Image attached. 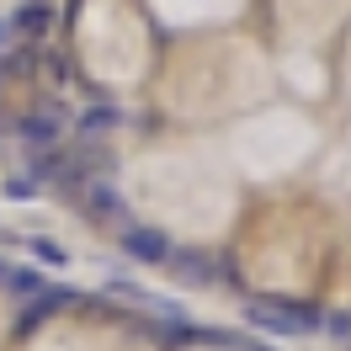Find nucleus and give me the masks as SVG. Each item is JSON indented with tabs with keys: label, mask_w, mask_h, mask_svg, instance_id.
<instances>
[{
	"label": "nucleus",
	"mask_w": 351,
	"mask_h": 351,
	"mask_svg": "<svg viewBox=\"0 0 351 351\" xmlns=\"http://www.w3.org/2000/svg\"><path fill=\"white\" fill-rule=\"evenodd\" d=\"M86 213H90V219H117V213H123L112 181H86Z\"/></svg>",
	"instance_id": "0eeeda50"
},
{
	"label": "nucleus",
	"mask_w": 351,
	"mask_h": 351,
	"mask_svg": "<svg viewBox=\"0 0 351 351\" xmlns=\"http://www.w3.org/2000/svg\"><path fill=\"white\" fill-rule=\"evenodd\" d=\"M245 319L256 330H271V335H314V330H325L319 308L293 304V298H256V304H245Z\"/></svg>",
	"instance_id": "f257e3e1"
},
{
	"label": "nucleus",
	"mask_w": 351,
	"mask_h": 351,
	"mask_svg": "<svg viewBox=\"0 0 351 351\" xmlns=\"http://www.w3.org/2000/svg\"><path fill=\"white\" fill-rule=\"evenodd\" d=\"M0 287H5V293H11V298H38V293H43L48 287V277L43 271H38V266H5V277H0Z\"/></svg>",
	"instance_id": "423d86ee"
},
{
	"label": "nucleus",
	"mask_w": 351,
	"mask_h": 351,
	"mask_svg": "<svg viewBox=\"0 0 351 351\" xmlns=\"http://www.w3.org/2000/svg\"><path fill=\"white\" fill-rule=\"evenodd\" d=\"M325 330L335 341H351V314H325Z\"/></svg>",
	"instance_id": "9b49d317"
},
{
	"label": "nucleus",
	"mask_w": 351,
	"mask_h": 351,
	"mask_svg": "<svg viewBox=\"0 0 351 351\" xmlns=\"http://www.w3.org/2000/svg\"><path fill=\"white\" fill-rule=\"evenodd\" d=\"M5 22L16 27V32H27V38H38V32H48V27H53V5H48V0H22Z\"/></svg>",
	"instance_id": "39448f33"
},
{
	"label": "nucleus",
	"mask_w": 351,
	"mask_h": 351,
	"mask_svg": "<svg viewBox=\"0 0 351 351\" xmlns=\"http://www.w3.org/2000/svg\"><path fill=\"white\" fill-rule=\"evenodd\" d=\"M16 138H22L27 149H59V138H64V107H38L27 112L22 123H16Z\"/></svg>",
	"instance_id": "f03ea898"
},
{
	"label": "nucleus",
	"mask_w": 351,
	"mask_h": 351,
	"mask_svg": "<svg viewBox=\"0 0 351 351\" xmlns=\"http://www.w3.org/2000/svg\"><path fill=\"white\" fill-rule=\"evenodd\" d=\"M5 197H11V202H27V197H38V176H27V171L5 176Z\"/></svg>",
	"instance_id": "1a4fd4ad"
},
{
	"label": "nucleus",
	"mask_w": 351,
	"mask_h": 351,
	"mask_svg": "<svg viewBox=\"0 0 351 351\" xmlns=\"http://www.w3.org/2000/svg\"><path fill=\"white\" fill-rule=\"evenodd\" d=\"M32 256H38L43 266H53V271L64 266V250H59V245H32Z\"/></svg>",
	"instance_id": "f8f14e48"
},
{
	"label": "nucleus",
	"mask_w": 351,
	"mask_h": 351,
	"mask_svg": "<svg viewBox=\"0 0 351 351\" xmlns=\"http://www.w3.org/2000/svg\"><path fill=\"white\" fill-rule=\"evenodd\" d=\"M112 123H117V112H112V107H96V112H86V123H80V128H86V133H107Z\"/></svg>",
	"instance_id": "9d476101"
},
{
	"label": "nucleus",
	"mask_w": 351,
	"mask_h": 351,
	"mask_svg": "<svg viewBox=\"0 0 351 351\" xmlns=\"http://www.w3.org/2000/svg\"><path fill=\"white\" fill-rule=\"evenodd\" d=\"M64 298H69L64 287H43L38 298H27V304H22V314H16V330H22V335H32V330L43 325L48 314H59V304H64Z\"/></svg>",
	"instance_id": "20e7f679"
},
{
	"label": "nucleus",
	"mask_w": 351,
	"mask_h": 351,
	"mask_svg": "<svg viewBox=\"0 0 351 351\" xmlns=\"http://www.w3.org/2000/svg\"><path fill=\"white\" fill-rule=\"evenodd\" d=\"M123 250H128L133 261H144V266H165L176 245L165 240L160 229H149V223H128V234H123Z\"/></svg>",
	"instance_id": "7ed1b4c3"
},
{
	"label": "nucleus",
	"mask_w": 351,
	"mask_h": 351,
	"mask_svg": "<svg viewBox=\"0 0 351 351\" xmlns=\"http://www.w3.org/2000/svg\"><path fill=\"white\" fill-rule=\"evenodd\" d=\"M176 271H186V282H208V256H197V250H171V261Z\"/></svg>",
	"instance_id": "6e6552de"
}]
</instances>
